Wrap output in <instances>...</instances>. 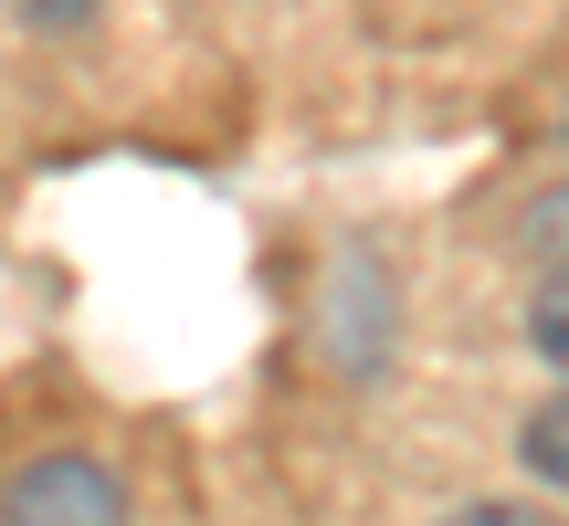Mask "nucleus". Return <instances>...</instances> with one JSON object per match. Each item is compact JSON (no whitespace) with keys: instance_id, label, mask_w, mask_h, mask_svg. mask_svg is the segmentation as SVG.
<instances>
[{"instance_id":"obj_1","label":"nucleus","mask_w":569,"mask_h":526,"mask_svg":"<svg viewBox=\"0 0 569 526\" xmlns=\"http://www.w3.org/2000/svg\"><path fill=\"white\" fill-rule=\"evenodd\" d=\"M0 526H127V485L96 453H42L0 485Z\"/></svg>"},{"instance_id":"obj_2","label":"nucleus","mask_w":569,"mask_h":526,"mask_svg":"<svg viewBox=\"0 0 569 526\" xmlns=\"http://www.w3.org/2000/svg\"><path fill=\"white\" fill-rule=\"evenodd\" d=\"M517 453H528V474H538V485H559V495H569V390L528 411V443H517Z\"/></svg>"},{"instance_id":"obj_3","label":"nucleus","mask_w":569,"mask_h":526,"mask_svg":"<svg viewBox=\"0 0 569 526\" xmlns=\"http://www.w3.org/2000/svg\"><path fill=\"white\" fill-rule=\"evenodd\" d=\"M528 347H538V358H549L559 380H569V263H549V274H538V305H528Z\"/></svg>"},{"instance_id":"obj_4","label":"nucleus","mask_w":569,"mask_h":526,"mask_svg":"<svg viewBox=\"0 0 569 526\" xmlns=\"http://www.w3.org/2000/svg\"><path fill=\"white\" fill-rule=\"evenodd\" d=\"M517 243H528L538 263H569V190H549V201H528V222H517Z\"/></svg>"},{"instance_id":"obj_5","label":"nucleus","mask_w":569,"mask_h":526,"mask_svg":"<svg viewBox=\"0 0 569 526\" xmlns=\"http://www.w3.org/2000/svg\"><path fill=\"white\" fill-rule=\"evenodd\" d=\"M443 526H569L549 506H517V495H486V506H465V516H443Z\"/></svg>"},{"instance_id":"obj_6","label":"nucleus","mask_w":569,"mask_h":526,"mask_svg":"<svg viewBox=\"0 0 569 526\" xmlns=\"http://www.w3.org/2000/svg\"><path fill=\"white\" fill-rule=\"evenodd\" d=\"M21 21H32V32H84V21H96V0H11Z\"/></svg>"}]
</instances>
